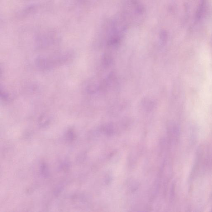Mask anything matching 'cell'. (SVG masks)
<instances>
[{"instance_id":"obj_1","label":"cell","mask_w":212,"mask_h":212,"mask_svg":"<svg viewBox=\"0 0 212 212\" xmlns=\"http://www.w3.org/2000/svg\"><path fill=\"white\" fill-rule=\"evenodd\" d=\"M142 103V106L145 110H152L155 105V101L148 98L145 99Z\"/></svg>"},{"instance_id":"obj_2","label":"cell","mask_w":212,"mask_h":212,"mask_svg":"<svg viewBox=\"0 0 212 212\" xmlns=\"http://www.w3.org/2000/svg\"><path fill=\"white\" fill-rule=\"evenodd\" d=\"M112 59L111 56L108 54H105L103 57V63L104 65H110L112 62Z\"/></svg>"}]
</instances>
